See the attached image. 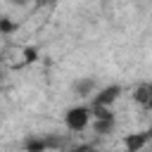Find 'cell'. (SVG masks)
Listing matches in <instances>:
<instances>
[{
    "mask_svg": "<svg viewBox=\"0 0 152 152\" xmlns=\"http://www.w3.org/2000/svg\"><path fill=\"white\" fill-rule=\"evenodd\" d=\"M90 116H93V114H90L88 107H71V109L66 112L64 121H66V128H69V131H83V128L88 126Z\"/></svg>",
    "mask_w": 152,
    "mask_h": 152,
    "instance_id": "6da1fadb",
    "label": "cell"
},
{
    "mask_svg": "<svg viewBox=\"0 0 152 152\" xmlns=\"http://www.w3.org/2000/svg\"><path fill=\"white\" fill-rule=\"evenodd\" d=\"M150 142H152V140H150Z\"/></svg>",
    "mask_w": 152,
    "mask_h": 152,
    "instance_id": "8fae6325",
    "label": "cell"
},
{
    "mask_svg": "<svg viewBox=\"0 0 152 152\" xmlns=\"http://www.w3.org/2000/svg\"><path fill=\"white\" fill-rule=\"evenodd\" d=\"M26 150H28V152H45V150H48V145H45L43 140H36V138H33V140H28V142H26Z\"/></svg>",
    "mask_w": 152,
    "mask_h": 152,
    "instance_id": "8992f818",
    "label": "cell"
},
{
    "mask_svg": "<svg viewBox=\"0 0 152 152\" xmlns=\"http://www.w3.org/2000/svg\"><path fill=\"white\" fill-rule=\"evenodd\" d=\"M109 128H114V116H107V119H95V131H97V133H107Z\"/></svg>",
    "mask_w": 152,
    "mask_h": 152,
    "instance_id": "5b68a950",
    "label": "cell"
},
{
    "mask_svg": "<svg viewBox=\"0 0 152 152\" xmlns=\"http://www.w3.org/2000/svg\"><path fill=\"white\" fill-rule=\"evenodd\" d=\"M45 152H50V150H45ZM66 152H88V147H78V150H66Z\"/></svg>",
    "mask_w": 152,
    "mask_h": 152,
    "instance_id": "9c48e42d",
    "label": "cell"
},
{
    "mask_svg": "<svg viewBox=\"0 0 152 152\" xmlns=\"http://www.w3.org/2000/svg\"><path fill=\"white\" fill-rule=\"evenodd\" d=\"M119 93H121L119 86H107V88L97 90V95H93V107H109L119 97Z\"/></svg>",
    "mask_w": 152,
    "mask_h": 152,
    "instance_id": "7a4b0ae2",
    "label": "cell"
},
{
    "mask_svg": "<svg viewBox=\"0 0 152 152\" xmlns=\"http://www.w3.org/2000/svg\"><path fill=\"white\" fill-rule=\"evenodd\" d=\"M147 107H150V109H152V97H150V102H147Z\"/></svg>",
    "mask_w": 152,
    "mask_h": 152,
    "instance_id": "30bf717a",
    "label": "cell"
},
{
    "mask_svg": "<svg viewBox=\"0 0 152 152\" xmlns=\"http://www.w3.org/2000/svg\"><path fill=\"white\" fill-rule=\"evenodd\" d=\"M10 31H14V24L10 19H0V33H10Z\"/></svg>",
    "mask_w": 152,
    "mask_h": 152,
    "instance_id": "52a82bcc",
    "label": "cell"
},
{
    "mask_svg": "<svg viewBox=\"0 0 152 152\" xmlns=\"http://www.w3.org/2000/svg\"><path fill=\"white\" fill-rule=\"evenodd\" d=\"M95 90H97L95 78H78V81L74 83V93H76L78 97H90Z\"/></svg>",
    "mask_w": 152,
    "mask_h": 152,
    "instance_id": "277c9868",
    "label": "cell"
},
{
    "mask_svg": "<svg viewBox=\"0 0 152 152\" xmlns=\"http://www.w3.org/2000/svg\"><path fill=\"white\" fill-rule=\"evenodd\" d=\"M150 140H152V133L145 131V133H133V135H128V138L124 140V145H126L128 152H140Z\"/></svg>",
    "mask_w": 152,
    "mask_h": 152,
    "instance_id": "3957f363",
    "label": "cell"
},
{
    "mask_svg": "<svg viewBox=\"0 0 152 152\" xmlns=\"http://www.w3.org/2000/svg\"><path fill=\"white\" fill-rule=\"evenodd\" d=\"M7 2H10V5H26L28 0H7Z\"/></svg>",
    "mask_w": 152,
    "mask_h": 152,
    "instance_id": "ba28073f",
    "label": "cell"
}]
</instances>
